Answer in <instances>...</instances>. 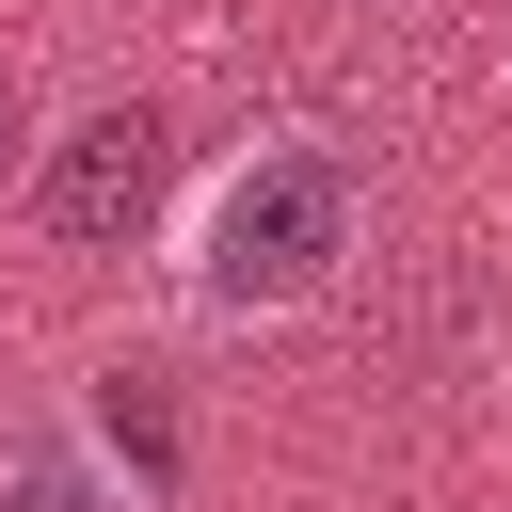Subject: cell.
<instances>
[{
  "instance_id": "obj_2",
  "label": "cell",
  "mask_w": 512,
  "mask_h": 512,
  "mask_svg": "<svg viewBox=\"0 0 512 512\" xmlns=\"http://www.w3.org/2000/svg\"><path fill=\"white\" fill-rule=\"evenodd\" d=\"M32 208H48V240H80V256H96V240H128V224L160 208V128H144V112H96V128L48 160V192H32Z\"/></svg>"
},
{
  "instance_id": "obj_1",
  "label": "cell",
  "mask_w": 512,
  "mask_h": 512,
  "mask_svg": "<svg viewBox=\"0 0 512 512\" xmlns=\"http://www.w3.org/2000/svg\"><path fill=\"white\" fill-rule=\"evenodd\" d=\"M336 256H352V176H336L320 144L256 160V176L224 192V224H208V288H224V304H288V288H320Z\"/></svg>"
},
{
  "instance_id": "obj_4",
  "label": "cell",
  "mask_w": 512,
  "mask_h": 512,
  "mask_svg": "<svg viewBox=\"0 0 512 512\" xmlns=\"http://www.w3.org/2000/svg\"><path fill=\"white\" fill-rule=\"evenodd\" d=\"M96 416H112V448H128L144 480L176 464V416H160V384H144V368H112V400H96Z\"/></svg>"
},
{
  "instance_id": "obj_3",
  "label": "cell",
  "mask_w": 512,
  "mask_h": 512,
  "mask_svg": "<svg viewBox=\"0 0 512 512\" xmlns=\"http://www.w3.org/2000/svg\"><path fill=\"white\" fill-rule=\"evenodd\" d=\"M0 512H112V480L80 448H0Z\"/></svg>"
}]
</instances>
